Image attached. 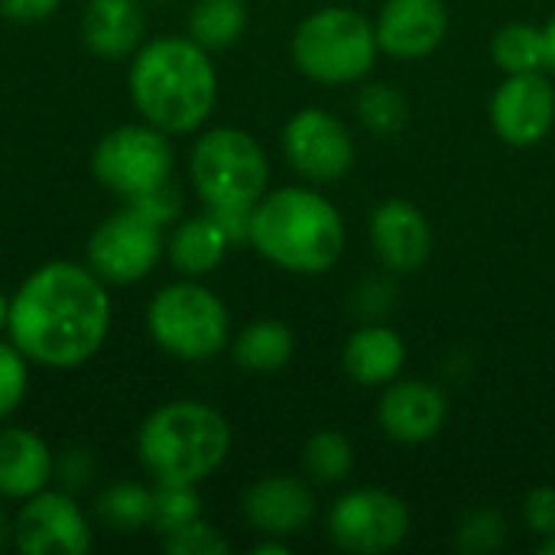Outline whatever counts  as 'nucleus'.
I'll return each mask as SVG.
<instances>
[{
	"label": "nucleus",
	"instance_id": "nucleus-17",
	"mask_svg": "<svg viewBox=\"0 0 555 555\" xmlns=\"http://www.w3.org/2000/svg\"><path fill=\"white\" fill-rule=\"evenodd\" d=\"M371 237L390 270L413 273L429 260L433 234L420 208L410 202H384L371 218Z\"/></svg>",
	"mask_w": 555,
	"mask_h": 555
},
{
	"label": "nucleus",
	"instance_id": "nucleus-26",
	"mask_svg": "<svg viewBox=\"0 0 555 555\" xmlns=\"http://www.w3.org/2000/svg\"><path fill=\"white\" fill-rule=\"evenodd\" d=\"M306 472L315 478V481H325V485H335L341 481L351 465H354V452H351V442L338 433H315L309 442H306Z\"/></svg>",
	"mask_w": 555,
	"mask_h": 555
},
{
	"label": "nucleus",
	"instance_id": "nucleus-8",
	"mask_svg": "<svg viewBox=\"0 0 555 555\" xmlns=\"http://www.w3.org/2000/svg\"><path fill=\"white\" fill-rule=\"evenodd\" d=\"M169 133L153 124H124L104 133L91 153L94 179L124 202H137L172 179Z\"/></svg>",
	"mask_w": 555,
	"mask_h": 555
},
{
	"label": "nucleus",
	"instance_id": "nucleus-38",
	"mask_svg": "<svg viewBox=\"0 0 555 555\" xmlns=\"http://www.w3.org/2000/svg\"><path fill=\"white\" fill-rule=\"evenodd\" d=\"M7 319H10V299H7L3 289H0V332L7 328Z\"/></svg>",
	"mask_w": 555,
	"mask_h": 555
},
{
	"label": "nucleus",
	"instance_id": "nucleus-3",
	"mask_svg": "<svg viewBox=\"0 0 555 555\" xmlns=\"http://www.w3.org/2000/svg\"><path fill=\"white\" fill-rule=\"evenodd\" d=\"M250 244L283 270L325 273L345 250V224L319 192L280 189L254 205Z\"/></svg>",
	"mask_w": 555,
	"mask_h": 555
},
{
	"label": "nucleus",
	"instance_id": "nucleus-20",
	"mask_svg": "<svg viewBox=\"0 0 555 555\" xmlns=\"http://www.w3.org/2000/svg\"><path fill=\"white\" fill-rule=\"evenodd\" d=\"M406 361L403 338L387 325H364L345 341V371L364 387L387 384Z\"/></svg>",
	"mask_w": 555,
	"mask_h": 555
},
{
	"label": "nucleus",
	"instance_id": "nucleus-9",
	"mask_svg": "<svg viewBox=\"0 0 555 555\" xmlns=\"http://www.w3.org/2000/svg\"><path fill=\"white\" fill-rule=\"evenodd\" d=\"M166 250L163 224L150 218L140 205L124 202L111 218H104L85 247L88 267L114 286L140 283Z\"/></svg>",
	"mask_w": 555,
	"mask_h": 555
},
{
	"label": "nucleus",
	"instance_id": "nucleus-5",
	"mask_svg": "<svg viewBox=\"0 0 555 555\" xmlns=\"http://www.w3.org/2000/svg\"><path fill=\"white\" fill-rule=\"evenodd\" d=\"M377 29L351 7H328L306 16L293 36V62L322 85H348L374 68Z\"/></svg>",
	"mask_w": 555,
	"mask_h": 555
},
{
	"label": "nucleus",
	"instance_id": "nucleus-28",
	"mask_svg": "<svg viewBox=\"0 0 555 555\" xmlns=\"http://www.w3.org/2000/svg\"><path fill=\"white\" fill-rule=\"evenodd\" d=\"M358 114L367 130L390 137V133L403 130V124H406V101L390 85H371L358 98Z\"/></svg>",
	"mask_w": 555,
	"mask_h": 555
},
{
	"label": "nucleus",
	"instance_id": "nucleus-27",
	"mask_svg": "<svg viewBox=\"0 0 555 555\" xmlns=\"http://www.w3.org/2000/svg\"><path fill=\"white\" fill-rule=\"evenodd\" d=\"M202 517V501L195 485H156L153 491V520L150 527L163 537Z\"/></svg>",
	"mask_w": 555,
	"mask_h": 555
},
{
	"label": "nucleus",
	"instance_id": "nucleus-11",
	"mask_svg": "<svg viewBox=\"0 0 555 555\" xmlns=\"http://www.w3.org/2000/svg\"><path fill=\"white\" fill-rule=\"evenodd\" d=\"M13 546L23 555H85L91 524L65 491L42 488L23 501L13 520Z\"/></svg>",
	"mask_w": 555,
	"mask_h": 555
},
{
	"label": "nucleus",
	"instance_id": "nucleus-24",
	"mask_svg": "<svg viewBox=\"0 0 555 555\" xmlns=\"http://www.w3.org/2000/svg\"><path fill=\"white\" fill-rule=\"evenodd\" d=\"M494 62L511 72V75H524V72H540L543 65H550V49H546V29H537L530 23H511L494 36Z\"/></svg>",
	"mask_w": 555,
	"mask_h": 555
},
{
	"label": "nucleus",
	"instance_id": "nucleus-22",
	"mask_svg": "<svg viewBox=\"0 0 555 555\" xmlns=\"http://www.w3.org/2000/svg\"><path fill=\"white\" fill-rule=\"evenodd\" d=\"M289 358H293V332L273 319L250 322L234 341V361L254 374L280 371Z\"/></svg>",
	"mask_w": 555,
	"mask_h": 555
},
{
	"label": "nucleus",
	"instance_id": "nucleus-13",
	"mask_svg": "<svg viewBox=\"0 0 555 555\" xmlns=\"http://www.w3.org/2000/svg\"><path fill=\"white\" fill-rule=\"evenodd\" d=\"M491 120L504 143L511 146H533L540 143L555 124V88L540 72L511 75L494 101Z\"/></svg>",
	"mask_w": 555,
	"mask_h": 555
},
{
	"label": "nucleus",
	"instance_id": "nucleus-34",
	"mask_svg": "<svg viewBox=\"0 0 555 555\" xmlns=\"http://www.w3.org/2000/svg\"><path fill=\"white\" fill-rule=\"evenodd\" d=\"M59 478L65 481V488H81L88 478H91V459H85V452L81 449H72L68 455H65V465L59 468Z\"/></svg>",
	"mask_w": 555,
	"mask_h": 555
},
{
	"label": "nucleus",
	"instance_id": "nucleus-19",
	"mask_svg": "<svg viewBox=\"0 0 555 555\" xmlns=\"http://www.w3.org/2000/svg\"><path fill=\"white\" fill-rule=\"evenodd\" d=\"M146 16L140 0H88L81 16L85 46L101 59H124L140 49Z\"/></svg>",
	"mask_w": 555,
	"mask_h": 555
},
{
	"label": "nucleus",
	"instance_id": "nucleus-10",
	"mask_svg": "<svg viewBox=\"0 0 555 555\" xmlns=\"http://www.w3.org/2000/svg\"><path fill=\"white\" fill-rule=\"evenodd\" d=\"M328 533L338 550L358 555H380L397 550L410 533V511L400 498L361 488L345 494L328 514Z\"/></svg>",
	"mask_w": 555,
	"mask_h": 555
},
{
	"label": "nucleus",
	"instance_id": "nucleus-14",
	"mask_svg": "<svg viewBox=\"0 0 555 555\" xmlns=\"http://www.w3.org/2000/svg\"><path fill=\"white\" fill-rule=\"evenodd\" d=\"M449 29V10L442 0H387L377 20V42L390 55L423 59Z\"/></svg>",
	"mask_w": 555,
	"mask_h": 555
},
{
	"label": "nucleus",
	"instance_id": "nucleus-23",
	"mask_svg": "<svg viewBox=\"0 0 555 555\" xmlns=\"http://www.w3.org/2000/svg\"><path fill=\"white\" fill-rule=\"evenodd\" d=\"M247 29L244 0H198L189 13V39L202 49H228Z\"/></svg>",
	"mask_w": 555,
	"mask_h": 555
},
{
	"label": "nucleus",
	"instance_id": "nucleus-15",
	"mask_svg": "<svg viewBox=\"0 0 555 555\" xmlns=\"http://www.w3.org/2000/svg\"><path fill=\"white\" fill-rule=\"evenodd\" d=\"M315 501L309 488L289 475H273L257 481L244 494V517L263 537H293L309 527Z\"/></svg>",
	"mask_w": 555,
	"mask_h": 555
},
{
	"label": "nucleus",
	"instance_id": "nucleus-36",
	"mask_svg": "<svg viewBox=\"0 0 555 555\" xmlns=\"http://www.w3.org/2000/svg\"><path fill=\"white\" fill-rule=\"evenodd\" d=\"M254 553L257 555H286V546L283 543H260V546H254Z\"/></svg>",
	"mask_w": 555,
	"mask_h": 555
},
{
	"label": "nucleus",
	"instance_id": "nucleus-16",
	"mask_svg": "<svg viewBox=\"0 0 555 555\" xmlns=\"http://www.w3.org/2000/svg\"><path fill=\"white\" fill-rule=\"evenodd\" d=\"M377 416H380V426L390 439L426 442L446 426L449 403H446V393L439 387L423 384V380H406V384H397L384 393Z\"/></svg>",
	"mask_w": 555,
	"mask_h": 555
},
{
	"label": "nucleus",
	"instance_id": "nucleus-35",
	"mask_svg": "<svg viewBox=\"0 0 555 555\" xmlns=\"http://www.w3.org/2000/svg\"><path fill=\"white\" fill-rule=\"evenodd\" d=\"M7 543H13V524L7 520V514L0 507V553L7 550Z\"/></svg>",
	"mask_w": 555,
	"mask_h": 555
},
{
	"label": "nucleus",
	"instance_id": "nucleus-29",
	"mask_svg": "<svg viewBox=\"0 0 555 555\" xmlns=\"http://www.w3.org/2000/svg\"><path fill=\"white\" fill-rule=\"evenodd\" d=\"M29 390V361L26 354L10 341H0V420L20 410L23 397Z\"/></svg>",
	"mask_w": 555,
	"mask_h": 555
},
{
	"label": "nucleus",
	"instance_id": "nucleus-2",
	"mask_svg": "<svg viewBox=\"0 0 555 555\" xmlns=\"http://www.w3.org/2000/svg\"><path fill=\"white\" fill-rule=\"evenodd\" d=\"M130 98L146 124L163 133L198 130L218 101V75L195 39L159 36L130 62Z\"/></svg>",
	"mask_w": 555,
	"mask_h": 555
},
{
	"label": "nucleus",
	"instance_id": "nucleus-4",
	"mask_svg": "<svg viewBox=\"0 0 555 555\" xmlns=\"http://www.w3.org/2000/svg\"><path fill=\"white\" fill-rule=\"evenodd\" d=\"M228 420L195 400L153 410L137 436L140 465L156 485H202L228 459Z\"/></svg>",
	"mask_w": 555,
	"mask_h": 555
},
{
	"label": "nucleus",
	"instance_id": "nucleus-30",
	"mask_svg": "<svg viewBox=\"0 0 555 555\" xmlns=\"http://www.w3.org/2000/svg\"><path fill=\"white\" fill-rule=\"evenodd\" d=\"M163 550L169 555H224L231 546L215 527H208L198 517V520H192V524H185L179 530L163 533Z\"/></svg>",
	"mask_w": 555,
	"mask_h": 555
},
{
	"label": "nucleus",
	"instance_id": "nucleus-7",
	"mask_svg": "<svg viewBox=\"0 0 555 555\" xmlns=\"http://www.w3.org/2000/svg\"><path fill=\"white\" fill-rule=\"evenodd\" d=\"M146 325L153 341L179 361H208L228 341L224 302L195 280L163 286L146 309Z\"/></svg>",
	"mask_w": 555,
	"mask_h": 555
},
{
	"label": "nucleus",
	"instance_id": "nucleus-31",
	"mask_svg": "<svg viewBox=\"0 0 555 555\" xmlns=\"http://www.w3.org/2000/svg\"><path fill=\"white\" fill-rule=\"evenodd\" d=\"M507 537L504 517L498 511H475L459 527V550L462 553H494Z\"/></svg>",
	"mask_w": 555,
	"mask_h": 555
},
{
	"label": "nucleus",
	"instance_id": "nucleus-33",
	"mask_svg": "<svg viewBox=\"0 0 555 555\" xmlns=\"http://www.w3.org/2000/svg\"><path fill=\"white\" fill-rule=\"evenodd\" d=\"M62 0H0V13L16 23H39L59 10Z\"/></svg>",
	"mask_w": 555,
	"mask_h": 555
},
{
	"label": "nucleus",
	"instance_id": "nucleus-37",
	"mask_svg": "<svg viewBox=\"0 0 555 555\" xmlns=\"http://www.w3.org/2000/svg\"><path fill=\"white\" fill-rule=\"evenodd\" d=\"M546 49H550V65L555 68V16L553 23L546 26Z\"/></svg>",
	"mask_w": 555,
	"mask_h": 555
},
{
	"label": "nucleus",
	"instance_id": "nucleus-25",
	"mask_svg": "<svg viewBox=\"0 0 555 555\" xmlns=\"http://www.w3.org/2000/svg\"><path fill=\"white\" fill-rule=\"evenodd\" d=\"M94 514L117 533H137V530L150 527V520H153V491L143 485H133V481L111 485L98 498Z\"/></svg>",
	"mask_w": 555,
	"mask_h": 555
},
{
	"label": "nucleus",
	"instance_id": "nucleus-1",
	"mask_svg": "<svg viewBox=\"0 0 555 555\" xmlns=\"http://www.w3.org/2000/svg\"><path fill=\"white\" fill-rule=\"evenodd\" d=\"M111 315V296L91 267L49 260L13 293L7 332L26 361L65 371L104 348Z\"/></svg>",
	"mask_w": 555,
	"mask_h": 555
},
{
	"label": "nucleus",
	"instance_id": "nucleus-12",
	"mask_svg": "<svg viewBox=\"0 0 555 555\" xmlns=\"http://www.w3.org/2000/svg\"><path fill=\"white\" fill-rule=\"evenodd\" d=\"M283 150L289 166L315 182H335L354 163V140L348 127L319 107H306L286 124Z\"/></svg>",
	"mask_w": 555,
	"mask_h": 555
},
{
	"label": "nucleus",
	"instance_id": "nucleus-32",
	"mask_svg": "<svg viewBox=\"0 0 555 555\" xmlns=\"http://www.w3.org/2000/svg\"><path fill=\"white\" fill-rule=\"evenodd\" d=\"M524 517L530 524V530H537L540 537H553L555 533V491L553 488H537L527 494L524 504Z\"/></svg>",
	"mask_w": 555,
	"mask_h": 555
},
{
	"label": "nucleus",
	"instance_id": "nucleus-39",
	"mask_svg": "<svg viewBox=\"0 0 555 555\" xmlns=\"http://www.w3.org/2000/svg\"><path fill=\"white\" fill-rule=\"evenodd\" d=\"M540 553H543V555H555V533H553V537H546V543L540 546Z\"/></svg>",
	"mask_w": 555,
	"mask_h": 555
},
{
	"label": "nucleus",
	"instance_id": "nucleus-6",
	"mask_svg": "<svg viewBox=\"0 0 555 555\" xmlns=\"http://www.w3.org/2000/svg\"><path fill=\"white\" fill-rule=\"evenodd\" d=\"M189 172L198 198L208 208H254L270 179L260 143L237 127H218L198 137Z\"/></svg>",
	"mask_w": 555,
	"mask_h": 555
},
{
	"label": "nucleus",
	"instance_id": "nucleus-18",
	"mask_svg": "<svg viewBox=\"0 0 555 555\" xmlns=\"http://www.w3.org/2000/svg\"><path fill=\"white\" fill-rule=\"evenodd\" d=\"M52 472L55 459L36 433L20 426L0 429V498L26 501L49 488Z\"/></svg>",
	"mask_w": 555,
	"mask_h": 555
},
{
	"label": "nucleus",
	"instance_id": "nucleus-21",
	"mask_svg": "<svg viewBox=\"0 0 555 555\" xmlns=\"http://www.w3.org/2000/svg\"><path fill=\"white\" fill-rule=\"evenodd\" d=\"M228 247H231L228 234L221 231V224H218L208 211L198 215V218L182 221V224L169 234V241H166L169 263H172L182 276H189V280L211 273V270L224 260Z\"/></svg>",
	"mask_w": 555,
	"mask_h": 555
}]
</instances>
